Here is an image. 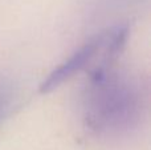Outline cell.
I'll return each mask as SVG.
<instances>
[{"mask_svg": "<svg viewBox=\"0 0 151 150\" xmlns=\"http://www.w3.org/2000/svg\"><path fill=\"white\" fill-rule=\"evenodd\" d=\"M86 121L97 132H118L131 124L138 112L137 89L109 65L97 68L86 96Z\"/></svg>", "mask_w": 151, "mask_h": 150, "instance_id": "1", "label": "cell"}, {"mask_svg": "<svg viewBox=\"0 0 151 150\" xmlns=\"http://www.w3.org/2000/svg\"><path fill=\"white\" fill-rule=\"evenodd\" d=\"M105 43H106V36H98L89 40L48 76V79L40 87V90L42 93L52 92L61 84L68 81L70 77H73L76 73L85 69L98 55L99 50L105 47Z\"/></svg>", "mask_w": 151, "mask_h": 150, "instance_id": "2", "label": "cell"}, {"mask_svg": "<svg viewBox=\"0 0 151 150\" xmlns=\"http://www.w3.org/2000/svg\"><path fill=\"white\" fill-rule=\"evenodd\" d=\"M3 109H4V104H1V101H0V116L3 113Z\"/></svg>", "mask_w": 151, "mask_h": 150, "instance_id": "3", "label": "cell"}]
</instances>
